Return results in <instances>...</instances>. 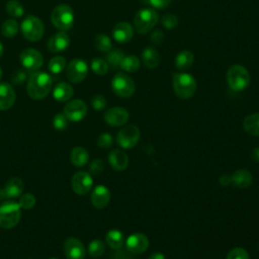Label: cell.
<instances>
[{"mask_svg": "<svg viewBox=\"0 0 259 259\" xmlns=\"http://www.w3.org/2000/svg\"><path fill=\"white\" fill-rule=\"evenodd\" d=\"M130 118L128 111L120 106H114L104 112L103 119L110 126H122Z\"/></svg>", "mask_w": 259, "mask_h": 259, "instance_id": "16", "label": "cell"}, {"mask_svg": "<svg viewBox=\"0 0 259 259\" xmlns=\"http://www.w3.org/2000/svg\"><path fill=\"white\" fill-rule=\"evenodd\" d=\"M19 58H20V63L25 69V71L31 72V73L36 72L42 66V63H44L42 55L38 51L32 48L23 50Z\"/></svg>", "mask_w": 259, "mask_h": 259, "instance_id": "10", "label": "cell"}, {"mask_svg": "<svg viewBox=\"0 0 259 259\" xmlns=\"http://www.w3.org/2000/svg\"><path fill=\"white\" fill-rule=\"evenodd\" d=\"M22 35L29 41L39 40L45 32L42 21L34 15H27L21 22Z\"/></svg>", "mask_w": 259, "mask_h": 259, "instance_id": "7", "label": "cell"}, {"mask_svg": "<svg viewBox=\"0 0 259 259\" xmlns=\"http://www.w3.org/2000/svg\"><path fill=\"white\" fill-rule=\"evenodd\" d=\"M148 259H166V258H165V255L163 253H161V252H154V253H152L148 257Z\"/></svg>", "mask_w": 259, "mask_h": 259, "instance_id": "50", "label": "cell"}, {"mask_svg": "<svg viewBox=\"0 0 259 259\" xmlns=\"http://www.w3.org/2000/svg\"><path fill=\"white\" fill-rule=\"evenodd\" d=\"M87 104L81 100V99H73L69 102L64 107L63 113L66 115L69 121L77 122L85 118L87 115Z\"/></svg>", "mask_w": 259, "mask_h": 259, "instance_id": "12", "label": "cell"}, {"mask_svg": "<svg viewBox=\"0 0 259 259\" xmlns=\"http://www.w3.org/2000/svg\"><path fill=\"white\" fill-rule=\"evenodd\" d=\"M52 86V77L45 72L36 71L28 77L26 91L30 98L34 100H41L49 95Z\"/></svg>", "mask_w": 259, "mask_h": 259, "instance_id": "1", "label": "cell"}, {"mask_svg": "<svg viewBox=\"0 0 259 259\" xmlns=\"http://www.w3.org/2000/svg\"><path fill=\"white\" fill-rule=\"evenodd\" d=\"M16 100L14 88L8 83L0 84V111L11 108Z\"/></svg>", "mask_w": 259, "mask_h": 259, "instance_id": "21", "label": "cell"}, {"mask_svg": "<svg viewBox=\"0 0 259 259\" xmlns=\"http://www.w3.org/2000/svg\"><path fill=\"white\" fill-rule=\"evenodd\" d=\"M21 219V207L18 202L9 200L0 205V227L12 229L18 225Z\"/></svg>", "mask_w": 259, "mask_h": 259, "instance_id": "4", "label": "cell"}, {"mask_svg": "<svg viewBox=\"0 0 259 259\" xmlns=\"http://www.w3.org/2000/svg\"><path fill=\"white\" fill-rule=\"evenodd\" d=\"M143 3H147L148 5H150L152 8H154L155 10H162L164 8H166L167 6H169L171 0H142Z\"/></svg>", "mask_w": 259, "mask_h": 259, "instance_id": "46", "label": "cell"}, {"mask_svg": "<svg viewBox=\"0 0 259 259\" xmlns=\"http://www.w3.org/2000/svg\"><path fill=\"white\" fill-rule=\"evenodd\" d=\"M2 78V70H1V68H0V79Z\"/></svg>", "mask_w": 259, "mask_h": 259, "instance_id": "53", "label": "cell"}, {"mask_svg": "<svg viewBox=\"0 0 259 259\" xmlns=\"http://www.w3.org/2000/svg\"><path fill=\"white\" fill-rule=\"evenodd\" d=\"M94 47L101 53H108L112 49L111 39L106 34L99 33L94 37Z\"/></svg>", "mask_w": 259, "mask_h": 259, "instance_id": "32", "label": "cell"}, {"mask_svg": "<svg viewBox=\"0 0 259 259\" xmlns=\"http://www.w3.org/2000/svg\"><path fill=\"white\" fill-rule=\"evenodd\" d=\"M4 198H6V197H5L4 190H3V188H0V201H1V200H3Z\"/></svg>", "mask_w": 259, "mask_h": 259, "instance_id": "51", "label": "cell"}, {"mask_svg": "<svg viewBox=\"0 0 259 259\" xmlns=\"http://www.w3.org/2000/svg\"><path fill=\"white\" fill-rule=\"evenodd\" d=\"M250 157H251L252 161L259 163V147H255L252 149V151L250 153Z\"/></svg>", "mask_w": 259, "mask_h": 259, "instance_id": "49", "label": "cell"}, {"mask_svg": "<svg viewBox=\"0 0 259 259\" xmlns=\"http://www.w3.org/2000/svg\"><path fill=\"white\" fill-rule=\"evenodd\" d=\"M227 83L234 91H243L250 84L248 70L242 65H232L227 71Z\"/></svg>", "mask_w": 259, "mask_h": 259, "instance_id": "5", "label": "cell"}, {"mask_svg": "<svg viewBox=\"0 0 259 259\" xmlns=\"http://www.w3.org/2000/svg\"><path fill=\"white\" fill-rule=\"evenodd\" d=\"M70 161L76 167H84L89 162V153L83 147H75L70 153Z\"/></svg>", "mask_w": 259, "mask_h": 259, "instance_id": "26", "label": "cell"}, {"mask_svg": "<svg viewBox=\"0 0 259 259\" xmlns=\"http://www.w3.org/2000/svg\"><path fill=\"white\" fill-rule=\"evenodd\" d=\"M109 66L106 62V60L100 59V58H94L91 61V70L96 75H105L108 72Z\"/></svg>", "mask_w": 259, "mask_h": 259, "instance_id": "37", "label": "cell"}, {"mask_svg": "<svg viewBox=\"0 0 259 259\" xmlns=\"http://www.w3.org/2000/svg\"><path fill=\"white\" fill-rule=\"evenodd\" d=\"M141 132L135 124H127L122 126L116 135L117 145L124 150L134 148L140 141Z\"/></svg>", "mask_w": 259, "mask_h": 259, "instance_id": "9", "label": "cell"}, {"mask_svg": "<svg viewBox=\"0 0 259 259\" xmlns=\"http://www.w3.org/2000/svg\"><path fill=\"white\" fill-rule=\"evenodd\" d=\"M112 36L117 42L126 44L134 36V27L126 21L118 22L112 29Z\"/></svg>", "mask_w": 259, "mask_h": 259, "instance_id": "19", "label": "cell"}, {"mask_svg": "<svg viewBox=\"0 0 259 259\" xmlns=\"http://www.w3.org/2000/svg\"><path fill=\"white\" fill-rule=\"evenodd\" d=\"M74 94L73 87L66 83L60 82L53 89V97L58 102H67L69 101Z\"/></svg>", "mask_w": 259, "mask_h": 259, "instance_id": "24", "label": "cell"}, {"mask_svg": "<svg viewBox=\"0 0 259 259\" xmlns=\"http://www.w3.org/2000/svg\"><path fill=\"white\" fill-rule=\"evenodd\" d=\"M243 128L249 135L259 137V112L247 115L243 120Z\"/></svg>", "mask_w": 259, "mask_h": 259, "instance_id": "28", "label": "cell"}, {"mask_svg": "<svg viewBox=\"0 0 259 259\" xmlns=\"http://www.w3.org/2000/svg\"><path fill=\"white\" fill-rule=\"evenodd\" d=\"M232 184L236 186L237 188H247L249 187L253 182V175L249 170L246 169H239L233 172L231 175Z\"/></svg>", "mask_w": 259, "mask_h": 259, "instance_id": "23", "label": "cell"}, {"mask_svg": "<svg viewBox=\"0 0 259 259\" xmlns=\"http://www.w3.org/2000/svg\"><path fill=\"white\" fill-rule=\"evenodd\" d=\"M66 67H67L66 59L62 56H57V57L52 58L48 65L49 71L55 75L62 73Z\"/></svg>", "mask_w": 259, "mask_h": 259, "instance_id": "33", "label": "cell"}, {"mask_svg": "<svg viewBox=\"0 0 259 259\" xmlns=\"http://www.w3.org/2000/svg\"><path fill=\"white\" fill-rule=\"evenodd\" d=\"M172 86L176 96L180 99L191 98L197 88L194 77L187 73H175L172 76Z\"/></svg>", "mask_w": 259, "mask_h": 259, "instance_id": "2", "label": "cell"}, {"mask_svg": "<svg viewBox=\"0 0 259 259\" xmlns=\"http://www.w3.org/2000/svg\"><path fill=\"white\" fill-rule=\"evenodd\" d=\"M52 23L61 31H66L73 26L74 12L67 4H60L56 6L51 15Z\"/></svg>", "mask_w": 259, "mask_h": 259, "instance_id": "6", "label": "cell"}, {"mask_svg": "<svg viewBox=\"0 0 259 259\" xmlns=\"http://www.w3.org/2000/svg\"><path fill=\"white\" fill-rule=\"evenodd\" d=\"M63 252L67 259H84L86 256L84 244L75 237H69L64 241Z\"/></svg>", "mask_w": 259, "mask_h": 259, "instance_id": "14", "label": "cell"}, {"mask_svg": "<svg viewBox=\"0 0 259 259\" xmlns=\"http://www.w3.org/2000/svg\"><path fill=\"white\" fill-rule=\"evenodd\" d=\"M27 71H23V70H17L15 71L12 75H11V82L14 85H21L24 81H26L27 79Z\"/></svg>", "mask_w": 259, "mask_h": 259, "instance_id": "45", "label": "cell"}, {"mask_svg": "<svg viewBox=\"0 0 259 259\" xmlns=\"http://www.w3.org/2000/svg\"><path fill=\"white\" fill-rule=\"evenodd\" d=\"M111 88L117 96L121 98H128L135 93L136 85L134 80L127 74L118 72L111 80Z\"/></svg>", "mask_w": 259, "mask_h": 259, "instance_id": "8", "label": "cell"}, {"mask_svg": "<svg viewBox=\"0 0 259 259\" xmlns=\"http://www.w3.org/2000/svg\"><path fill=\"white\" fill-rule=\"evenodd\" d=\"M150 245V240L143 233H135L130 235L125 240L126 250L135 255L142 254L147 251Z\"/></svg>", "mask_w": 259, "mask_h": 259, "instance_id": "15", "label": "cell"}, {"mask_svg": "<svg viewBox=\"0 0 259 259\" xmlns=\"http://www.w3.org/2000/svg\"><path fill=\"white\" fill-rule=\"evenodd\" d=\"M18 31V23L14 19H7L1 25V33L5 37H13Z\"/></svg>", "mask_w": 259, "mask_h": 259, "instance_id": "36", "label": "cell"}, {"mask_svg": "<svg viewBox=\"0 0 259 259\" xmlns=\"http://www.w3.org/2000/svg\"><path fill=\"white\" fill-rule=\"evenodd\" d=\"M110 191L105 185H97L90 194V201L95 208L101 209L108 205L110 201Z\"/></svg>", "mask_w": 259, "mask_h": 259, "instance_id": "17", "label": "cell"}, {"mask_svg": "<svg viewBox=\"0 0 259 259\" xmlns=\"http://www.w3.org/2000/svg\"><path fill=\"white\" fill-rule=\"evenodd\" d=\"M3 53H4V47H3L2 42H0V57H2Z\"/></svg>", "mask_w": 259, "mask_h": 259, "instance_id": "52", "label": "cell"}, {"mask_svg": "<svg viewBox=\"0 0 259 259\" xmlns=\"http://www.w3.org/2000/svg\"><path fill=\"white\" fill-rule=\"evenodd\" d=\"M164 37V32L161 29H156L150 34V39L154 45H160L163 41Z\"/></svg>", "mask_w": 259, "mask_h": 259, "instance_id": "47", "label": "cell"}, {"mask_svg": "<svg viewBox=\"0 0 259 259\" xmlns=\"http://www.w3.org/2000/svg\"><path fill=\"white\" fill-rule=\"evenodd\" d=\"M88 74V65L84 60L74 59L68 65L66 69V75L70 82L81 83Z\"/></svg>", "mask_w": 259, "mask_h": 259, "instance_id": "11", "label": "cell"}, {"mask_svg": "<svg viewBox=\"0 0 259 259\" xmlns=\"http://www.w3.org/2000/svg\"><path fill=\"white\" fill-rule=\"evenodd\" d=\"M70 46V37L65 31H59L54 34L48 41L47 48L51 53H59L68 49Z\"/></svg>", "mask_w": 259, "mask_h": 259, "instance_id": "20", "label": "cell"}, {"mask_svg": "<svg viewBox=\"0 0 259 259\" xmlns=\"http://www.w3.org/2000/svg\"><path fill=\"white\" fill-rule=\"evenodd\" d=\"M108 163L115 171H123L128 166V156L121 149H113L108 154Z\"/></svg>", "mask_w": 259, "mask_h": 259, "instance_id": "18", "label": "cell"}, {"mask_svg": "<svg viewBox=\"0 0 259 259\" xmlns=\"http://www.w3.org/2000/svg\"><path fill=\"white\" fill-rule=\"evenodd\" d=\"M90 102H91V106L97 111H100V110L104 109L106 107V104H107L105 97L100 95V94H96V95L92 96Z\"/></svg>", "mask_w": 259, "mask_h": 259, "instance_id": "43", "label": "cell"}, {"mask_svg": "<svg viewBox=\"0 0 259 259\" xmlns=\"http://www.w3.org/2000/svg\"><path fill=\"white\" fill-rule=\"evenodd\" d=\"M104 251H105V244L100 239H94L88 245V253L93 258L100 257L104 253Z\"/></svg>", "mask_w": 259, "mask_h": 259, "instance_id": "35", "label": "cell"}, {"mask_svg": "<svg viewBox=\"0 0 259 259\" xmlns=\"http://www.w3.org/2000/svg\"><path fill=\"white\" fill-rule=\"evenodd\" d=\"M226 259H249V254L244 248L235 247L228 252Z\"/></svg>", "mask_w": 259, "mask_h": 259, "instance_id": "40", "label": "cell"}, {"mask_svg": "<svg viewBox=\"0 0 259 259\" xmlns=\"http://www.w3.org/2000/svg\"><path fill=\"white\" fill-rule=\"evenodd\" d=\"M104 170V163L101 159L95 158L89 164V172L93 175H99Z\"/></svg>", "mask_w": 259, "mask_h": 259, "instance_id": "44", "label": "cell"}, {"mask_svg": "<svg viewBox=\"0 0 259 259\" xmlns=\"http://www.w3.org/2000/svg\"><path fill=\"white\" fill-rule=\"evenodd\" d=\"M3 190L6 198L14 199L22 194L24 190V183L19 177H11L5 183Z\"/></svg>", "mask_w": 259, "mask_h": 259, "instance_id": "22", "label": "cell"}, {"mask_svg": "<svg viewBox=\"0 0 259 259\" xmlns=\"http://www.w3.org/2000/svg\"><path fill=\"white\" fill-rule=\"evenodd\" d=\"M141 66V61L140 59L135 56V55H128V56H124L121 64H120V68L126 72V73H135L139 70Z\"/></svg>", "mask_w": 259, "mask_h": 259, "instance_id": "30", "label": "cell"}, {"mask_svg": "<svg viewBox=\"0 0 259 259\" xmlns=\"http://www.w3.org/2000/svg\"><path fill=\"white\" fill-rule=\"evenodd\" d=\"M36 203V198L32 193H24L19 196L18 204L20 205L21 209H31L34 207Z\"/></svg>", "mask_w": 259, "mask_h": 259, "instance_id": "38", "label": "cell"}, {"mask_svg": "<svg viewBox=\"0 0 259 259\" xmlns=\"http://www.w3.org/2000/svg\"><path fill=\"white\" fill-rule=\"evenodd\" d=\"M69 120L66 117V115L62 113H57L53 118V126L57 131H64L68 127Z\"/></svg>", "mask_w": 259, "mask_h": 259, "instance_id": "39", "label": "cell"}, {"mask_svg": "<svg viewBox=\"0 0 259 259\" xmlns=\"http://www.w3.org/2000/svg\"><path fill=\"white\" fill-rule=\"evenodd\" d=\"M106 245L111 249H119L124 244V236L123 234L116 229L109 230L105 235Z\"/></svg>", "mask_w": 259, "mask_h": 259, "instance_id": "27", "label": "cell"}, {"mask_svg": "<svg viewBox=\"0 0 259 259\" xmlns=\"http://www.w3.org/2000/svg\"><path fill=\"white\" fill-rule=\"evenodd\" d=\"M219 183L222 186H229L230 184H232V179H231V175L229 174H222L219 178Z\"/></svg>", "mask_w": 259, "mask_h": 259, "instance_id": "48", "label": "cell"}, {"mask_svg": "<svg viewBox=\"0 0 259 259\" xmlns=\"http://www.w3.org/2000/svg\"><path fill=\"white\" fill-rule=\"evenodd\" d=\"M97 146L101 149H108L113 144V138L108 133H102L97 137Z\"/></svg>", "mask_w": 259, "mask_h": 259, "instance_id": "41", "label": "cell"}, {"mask_svg": "<svg viewBox=\"0 0 259 259\" xmlns=\"http://www.w3.org/2000/svg\"><path fill=\"white\" fill-rule=\"evenodd\" d=\"M158 13L154 8H142L136 13L134 17L135 30L140 34H146L154 28L158 22Z\"/></svg>", "mask_w": 259, "mask_h": 259, "instance_id": "3", "label": "cell"}, {"mask_svg": "<svg viewBox=\"0 0 259 259\" xmlns=\"http://www.w3.org/2000/svg\"><path fill=\"white\" fill-rule=\"evenodd\" d=\"M124 58L123 53L117 49H111L106 55V62L112 69L120 68V64Z\"/></svg>", "mask_w": 259, "mask_h": 259, "instance_id": "31", "label": "cell"}, {"mask_svg": "<svg viewBox=\"0 0 259 259\" xmlns=\"http://www.w3.org/2000/svg\"><path fill=\"white\" fill-rule=\"evenodd\" d=\"M142 61L148 69H155L160 64V55L153 47H146L142 52Z\"/></svg>", "mask_w": 259, "mask_h": 259, "instance_id": "25", "label": "cell"}, {"mask_svg": "<svg viewBox=\"0 0 259 259\" xmlns=\"http://www.w3.org/2000/svg\"><path fill=\"white\" fill-rule=\"evenodd\" d=\"M49 259H59V258H56V257H52V258H49Z\"/></svg>", "mask_w": 259, "mask_h": 259, "instance_id": "54", "label": "cell"}, {"mask_svg": "<svg viewBox=\"0 0 259 259\" xmlns=\"http://www.w3.org/2000/svg\"><path fill=\"white\" fill-rule=\"evenodd\" d=\"M93 185L91 174L85 171L76 172L71 178V187L78 195H86L89 193Z\"/></svg>", "mask_w": 259, "mask_h": 259, "instance_id": "13", "label": "cell"}, {"mask_svg": "<svg viewBox=\"0 0 259 259\" xmlns=\"http://www.w3.org/2000/svg\"><path fill=\"white\" fill-rule=\"evenodd\" d=\"M7 13L14 18H19L24 14V8L22 4L17 0H10L6 3Z\"/></svg>", "mask_w": 259, "mask_h": 259, "instance_id": "34", "label": "cell"}, {"mask_svg": "<svg viewBox=\"0 0 259 259\" xmlns=\"http://www.w3.org/2000/svg\"><path fill=\"white\" fill-rule=\"evenodd\" d=\"M194 56L190 51H182L175 58V67L178 70H186L193 64Z\"/></svg>", "mask_w": 259, "mask_h": 259, "instance_id": "29", "label": "cell"}, {"mask_svg": "<svg viewBox=\"0 0 259 259\" xmlns=\"http://www.w3.org/2000/svg\"><path fill=\"white\" fill-rule=\"evenodd\" d=\"M161 22H162V25L167 28V29H172L174 27L177 26L178 24V18L175 14H172V13H166L162 19H161Z\"/></svg>", "mask_w": 259, "mask_h": 259, "instance_id": "42", "label": "cell"}]
</instances>
